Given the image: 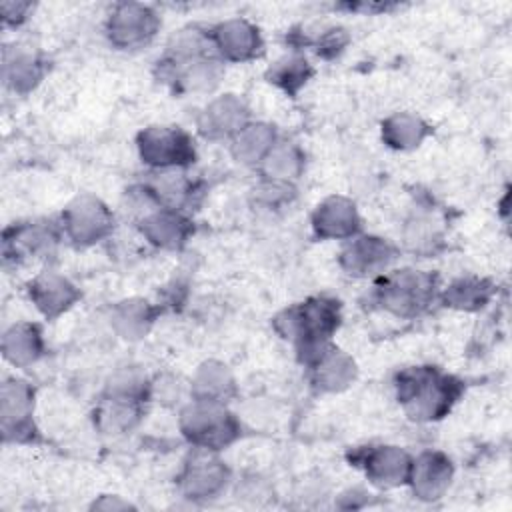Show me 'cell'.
Instances as JSON below:
<instances>
[{"label": "cell", "instance_id": "cell-25", "mask_svg": "<svg viewBox=\"0 0 512 512\" xmlns=\"http://www.w3.org/2000/svg\"><path fill=\"white\" fill-rule=\"evenodd\" d=\"M428 134L430 126L412 112H396L382 122V140L394 150H412Z\"/></svg>", "mask_w": 512, "mask_h": 512}, {"label": "cell", "instance_id": "cell-16", "mask_svg": "<svg viewBox=\"0 0 512 512\" xmlns=\"http://www.w3.org/2000/svg\"><path fill=\"white\" fill-rule=\"evenodd\" d=\"M28 294L38 312L48 320L70 310L80 298V290L66 276L54 270H44L30 280Z\"/></svg>", "mask_w": 512, "mask_h": 512}, {"label": "cell", "instance_id": "cell-26", "mask_svg": "<svg viewBox=\"0 0 512 512\" xmlns=\"http://www.w3.org/2000/svg\"><path fill=\"white\" fill-rule=\"evenodd\" d=\"M44 76V62L30 50H14L4 56V82L18 94H26Z\"/></svg>", "mask_w": 512, "mask_h": 512}, {"label": "cell", "instance_id": "cell-22", "mask_svg": "<svg viewBox=\"0 0 512 512\" xmlns=\"http://www.w3.org/2000/svg\"><path fill=\"white\" fill-rule=\"evenodd\" d=\"M156 320V306L144 298H128L114 306L110 322L114 332L130 342H136L148 334Z\"/></svg>", "mask_w": 512, "mask_h": 512}, {"label": "cell", "instance_id": "cell-36", "mask_svg": "<svg viewBox=\"0 0 512 512\" xmlns=\"http://www.w3.org/2000/svg\"><path fill=\"white\" fill-rule=\"evenodd\" d=\"M92 508H100V510H126V508H132V504L122 500L120 496H102L100 500H96L92 504Z\"/></svg>", "mask_w": 512, "mask_h": 512}, {"label": "cell", "instance_id": "cell-30", "mask_svg": "<svg viewBox=\"0 0 512 512\" xmlns=\"http://www.w3.org/2000/svg\"><path fill=\"white\" fill-rule=\"evenodd\" d=\"M54 236L40 226H18L4 234V256L18 258V254H38L50 250Z\"/></svg>", "mask_w": 512, "mask_h": 512}, {"label": "cell", "instance_id": "cell-20", "mask_svg": "<svg viewBox=\"0 0 512 512\" xmlns=\"http://www.w3.org/2000/svg\"><path fill=\"white\" fill-rule=\"evenodd\" d=\"M190 394L194 400L228 402L236 394V380L230 368L218 360L202 362L190 382Z\"/></svg>", "mask_w": 512, "mask_h": 512}, {"label": "cell", "instance_id": "cell-7", "mask_svg": "<svg viewBox=\"0 0 512 512\" xmlns=\"http://www.w3.org/2000/svg\"><path fill=\"white\" fill-rule=\"evenodd\" d=\"M160 30L158 14L140 2H120L106 20V34L116 48L134 50L146 46Z\"/></svg>", "mask_w": 512, "mask_h": 512}, {"label": "cell", "instance_id": "cell-23", "mask_svg": "<svg viewBox=\"0 0 512 512\" xmlns=\"http://www.w3.org/2000/svg\"><path fill=\"white\" fill-rule=\"evenodd\" d=\"M276 142L274 126L266 122H248L230 140V154L240 164H260Z\"/></svg>", "mask_w": 512, "mask_h": 512}, {"label": "cell", "instance_id": "cell-1", "mask_svg": "<svg viewBox=\"0 0 512 512\" xmlns=\"http://www.w3.org/2000/svg\"><path fill=\"white\" fill-rule=\"evenodd\" d=\"M340 324V306L332 298L316 296L282 310L274 318L276 332L294 342L298 360L314 364L332 344L330 338Z\"/></svg>", "mask_w": 512, "mask_h": 512}, {"label": "cell", "instance_id": "cell-33", "mask_svg": "<svg viewBox=\"0 0 512 512\" xmlns=\"http://www.w3.org/2000/svg\"><path fill=\"white\" fill-rule=\"evenodd\" d=\"M294 196V188L288 182H278V180H262L254 188V200L256 204L264 208H280L288 204Z\"/></svg>", "mask_w": 512, "mask_h": 512}, {"label": "cell", "instance_id": "cell-14", "mask_svg": "<svg viewBox=\"0 0 512 512\" xmlns=\"http://www.w3.org/2000/svg\"><path fill=\"white\" fill-rule=\"evenodd\" d=\"M360 226L356 204L344 196H328L312 212V230L322 240H350Z\"/></svg>", "mask_w": 512, "mask_h": 512}, {"label": "cell", "instance_id": "cell-15", "mask_svg": "<svg viewBox=\"0 0 512 512\" xmlns=\"http://www.w3.org/2000/svg\"><path fill=\"white\" fill-rule=\"evenodd\" d=\"M454 476L452 460L438 450H426L412 458L408 484L416 498L432 502L438 500L450 486Z\"/></svg>", "mask_w": 512, "mask_h": 512}, {"label": "cell", "instance_id": "cell-31", "mask_svg": "<svg viewBox=\"0 0 512 512\" xmlns=\"http://www.w3.org/2000/svg\"><path fill=\"white\" fill-rule=\"evenodd\" d=\"M312 76V68L304 56H284L270 70L268 80L288 94H296Z\"/></svg>", "mask_w": 512, "mask_h": 512}, {"label": "cell", "instance_id": "cell-13", "mask_svg": "<svg viewBox=\"0 0 512 512\" xmlns=\"http://www.w3.org/2000/svg\"><path fill=\"white\" fill-rule=\"evenodd\" d=\"M368 480L380 488H396L408 484L412 458L398 446H370L360 452V464Z\"/></svg>", "mask_w": 512, "mask_h": 512}, {"label": "cell", "instance_id": "cell-28", "mask_svg": "<svg viewBox=\"0 0 512 512\" xmlns=\"http://www.w3.org/2000/svg\"><path fill=\"white\" fill-rule=\"evenodd\" d=\"M492 292H494V288L488 280L466 276V278H458L450 286H446L442 292V300L450 308L472 312V310H480L482 306H486Z\"/></svg>", "mask_w": 512, "mask_h": 512}, {"label": "cell", "instance_id": "cell-12", "mask_svg": "<svg viewBox=\"0 0 512 512\" xmlns=\"http://www.w3.org/2000/svg\"><path fill=\"white\" fill-rule=\"evenodd\" d=\"M396 258V248L378 236H354L340 252V266L352 276H382Z\"/></svg>", "mask_w": 512, "mask_h": 512}, {"label": "cell", "instance_id": "cell-17", "mask_svg": "<svg viewBox=\"0 0 512 512\" xmlns=\"http://www.w3.org/2000/svg\"><path fill=\"white\" fill-rule=\"evenodd\" d=\"M192 230V222L182 214V210L174 208L160 206L140 220L142 236L162 250H180L188 242Z\"/></svg>", "mask_w": 512, "mask_h": 512}, {"label": "cell", "instance_id": "cell-19", "mask_svg": "<svg viewBox=\"0 0 512 512\" xmlns=\"http://www.w3.org/2000/svg\"><path fill=\"white\" fill-rule=\"evenodd\" d=\"M310 368L312 386L318 392H342L356 378V362L336 346H330Z\"/></svg>", "mask_w": 512, "mask_h": 512}, {"label": "cell", "instance_id": "cell-35", "mask_svg": "<svg viewBox=\"0 0 512 512\" xmlns=\"http://www.w3.org/2000/svg\"><path fill=\"white\" fill-rule=\"evenodd\" d=\"M0 10H2V20H4V24L18 26L20 22L26 20L28 12L32 10V4H30V2H2V4H0Z\"/></svg>", "mask_w": 512, "mask_h": 512}, {"label": "cell", "instance_id": "cell-34", "mask_svg": "<svg viewBox=\"0 0 512 512\" xmlns=\"http://www.w3.org/2000/svg\"><path fill=\"white\" fill-rule=\"evenodd\" d=\"M182 392H184L182 382L170 374L158 376L156 380L150 382V398H154L166 406L176 404L182 398Z\"/></svg>", "mask_w": 512, "mask_h": 512}, {"label": "cell", "instance_id": "cell-29", "mask_svg": "<svg viewBox=\"0 0 512 512\" xmlns=\"http://www.w3.org/2000/svg\"><path fill=\"white\" fill-rule=\"evenodd\" d=\"M148 188L162 208L174 210H182V206L192 200L194 194V184L186 178V174H182V170H160L158 178H154Z\"/></svg>", "mask_w": 512, "mask_h": 512}, {"label": "cell", "instance_id": "cell-8", "mask_svg": "<svg viewBox=\"0 0 512 512\" xmlns=\"http://www.w3.org/2000/svg\"><path fill=\"white\" fill-rule=\"evenodd\" d=\"M34 388L20 378H8L0 388V422L6 442H30L36 434Z\"/></svg>", "mask_w": 512, "mask_h": 512}, {"label": "cell", "instance_id": "cell-27", "mask_svg": "<svg viewBox=\"0 0 512 512\" xmlns=\"http://www.w3.org/2000/svg\"><path fill=\"white\" fill-rule=\"evenodd\" d=\"M266 180L292 184L304 170V152L292 142H276L260 162Z\"/></svg>", "mask_w": 512, "mask_h": 512}, {"label": "cell", "instance_id": "cell-10", "mask_svg": "<svg viewBox=\"0 0 512 512\" xmlns=\"http://www.w3.org/2000/svg\"><path fill=\"white\" fill-rule=\"evenodd\" d=\"M212 48L220 60L246 62L262 54L264 42L258 28L244 18H230L210 32Z\"/></svg>", "mask_w": 512, "mask_h": 512}, {"label": "cell", "instance_id": "cell-3", "mask_svg": "<svg viewBox=\"0 0 512 512\" xmlns=\"http://www.w3.org/2000/svg\"><path fill=\"white\" fill-rule=\"evenodd\" d=\"M184 438L204 450H222L240 436V422L224 402L194 400L188 402L178 418Z\"/></svg>", "mask_w": 512, "mask_h": 512}, {"label": "cell", "instance_id": "cell-32", "mask_svg": "<svg viewBox=\"0 0 512 512\" xmlns=\"http://www.w3.org/2000/svg\"><path fill=\"white\" fill-rule=\"evenodd\" d=\"M106 394L144 402L146 398H150V382L144 372H140L138 368L126 366L112 374V378L106 384Z\"/></svg>", "mask_w": 512, "mask_h": 512}, {"label": "cell", "instance_id": "cell-2", "mask_svg": "<svg viewBox=\"0 0 512 512\" xmlns=\"http://www.w3.org/2000/svg\"><path fill=\"white\" fill-rule=\"evenodd\" d=\"M396 394L414 422L444 418L462 394V382L434 366H412L398 374Z\"/></svg>", "mask_w": 512, "mask_h": 512}, {"label": "cell", "instance_id": "cell-5", "mask_svg": "<svg viewBox=\"0 0 512 512\" xmlns=\"http://www.w3.org/2000/svg\"><path fill=\"white\" fill-rule=\"evenodd\" d=\"M136 146L142 162L156 170H182L196 160L192 138L178 126H148Z\"/></svg>", "mask_w": 512, "mask_h": 512}, {"label": "cell", "instance_id": "cell-18", "mask_svg": "<svg viewBox=\"0 0 512 512\" xmlns=\"http://www.w3.org/2000/svg\"><path fill=\"white\" fill-rule=\"evenodd\" d=\"M172 80L186 92H210L218 86L224 68L222 60L214 54L190 58V60H166Z\"/></svg>", "mask_w": 512, "mask_h": 512}, {"label": "cell", "instance_id": "cell-6", "mask_svg": "<svg viewBox=\"0 0 512 512\" xmlns=\"http://www.w3.org/2000/svg\"><path fill=\"white\" fill-rule=\"evenodd\" d=\"M62 226L72 244L92 246L112 232L114 216L100 198L82 194L64 208Z\"/></svg>", "mask_w": 512, "mask_h": 512}, {"label": "cell", "instance_id": "cell-4", "mask_svg": "<svg viewBox=\"0 0 512 512\" xmlns=\"http://www.w3.org/2000/svg\"><path fill=\"white\" fill-rule=\"evenodd\" d=\"M436 278L428 272L402 268L382 274L376 288V298L388 312L410 318L420 314L434 300Z\"/></svg>", "mask_w": 512, "mask_h": 512}, {"label": "cell", "instance_id": "cell-11", "mask_svg": "<svg viewBox=\"0 0 512 512\" xmlns=\"http://www.w3.org/2000/svg\"><path fill=\"white\" fill-rule=\"evenodd\" d=\"M250 122V110L236 94L210 100L198 116V132L208 140H232Z\"/></svg>", "mask_w": 512, "mask_h": 512}, {"label": "cell", "instance_id": "cell-9", "mask_svg": "<svg viewBox=\"0 0 512 512\" xmlns=\"http://www.w3.org/2000/svg\"><path fill=\"white\" fill-rule=\"evenodd\" d=\"M230 478L228 468L218 460L212 450L198 448L184 464L178 484L180 492L190 500H208L218 496Z\"/></svg>", "mask_w": 512, "mask_h": 512}, {"label": "cell", "instance_id": "cell-24", "mask_svg": "<svg viewBox=\"0 0 512 512\" xmlns=\"http://www.w3.org/2000/svg\"><path fill=\"white\" fill-rule=\"evenodd\" d=\"M140 416L142 400L106 394V398L96 408L94 420L104 434H122L130 432L140 422Z\"/></svg>", "mask_w": 512, "mask_h": 512}, {"label": "cell", "instance_id": "cell-21", "mask_svg": "<svg viewBox=\"0 0 512 512\" xmlns=\"http://www.w3.org/2000/svg\"><path fill=\"white\" fill-rule=\"evenodd\" d=\"M44 352V338L38 324L16 322L2 334V354L14 366H30Z\"/></svg>", "mask_w": 512, "mask_h": 512}]
</instances>
